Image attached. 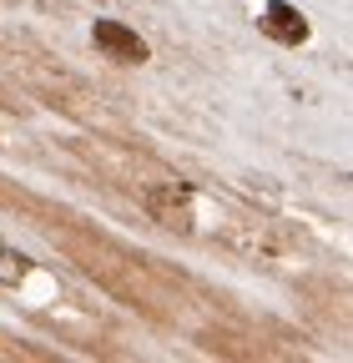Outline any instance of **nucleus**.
Segmentation results:
<instances>
[{"label":"nucleus","mask_w":353,"mask_h":363,"mask_svg":"<svg viewBox=\"0 0 353 363\" xmlns=\"http://www.w3.org/2000/svg\"><path fill=\"white\" fill-rule=\"evenodd\" d=\"M26 278V257L11 252V247H0V283H21Z\"/></svg>","instance_id":"nucleus-4"},{"label":"nucleus","mask_w":353,"mask_h":363,"mask_svg":"<svg viewBox=\"0 0 353 363\" xmlns=\"http://www.w3.org/2000/svg\"><path fill=\"white\" fill-rule=\"evenodd\" d=\"M147 212L162 227H176V233H192V192L182 182H162V187H147Z\"/></svg>","instance_id":"nucleus-1"},{"label":"nucleus","mask_w":353,"mask_h":363,"mask_svg":"<svg viewBox=\"0 0 353 363\" xmlns=\"http://www.w3.org/2000/svg\"><path fill=\"white\" fill-rule=\"evenodd\" d=\"M91 40H96V51H106L111 61H121V66H142L152 51H147V40L131 30V26H121V21H96L91 26Z\"/></svg>","instance_id":"nucleus-2"},{"label":"nucleus","mask_w":353,"mask_h":363,"mask_svg":"<svg viewBox=\"0 0 353 363\" xmlns=\"http://www.w3.org/2000/svg\"><path fill=\"white\" fill-rule=\"evenodd\" d=\"M257 26H262V35H273L278 45H303L308 40V21L298 16V6H288V0H268Z\"/></svg>","instance_id":"nucleus-3"}]
</instances>
